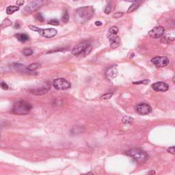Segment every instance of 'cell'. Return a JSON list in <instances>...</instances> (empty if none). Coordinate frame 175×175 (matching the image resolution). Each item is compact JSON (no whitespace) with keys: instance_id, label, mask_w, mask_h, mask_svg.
Listing matches in <instances>:
<instances>
[{"instance_id":"6da1fadb","label":"cell","mask_w":175,"mask_h":175,"mask_svg":"<svg viewBox=\"0 0 175 175\" xmlns=\"http://www.w3.org/2000/svg\"><path fill=\"white\" fill-rule=\"evenodd\" d=\"M32 109V106L31 103L24 100H20L14 104L12 113L17 115H25L28 114Z\"/></svg>"},{"instance_id":"7a4b0ae2","label":"cell","mask_w":175,"mask_h":175,"mask_svg":"<svg viewBox=\"0 0 175 175\" xmlns=\"http://www.w3.org/2000/svg\"><path fill=\"white\" fill-rule=\"evenodd\" d=\"M95 9L92 6H85L78 8L76 11L77 19L81 23H85L92 19Z\"/></svg>"},{"instance_id":"3957f363","label":"cell","mask_w":175,"mask_h":175,"mask_svg":"<svg viewBox=\"0 0 175 175\" xmlns=\"http://www.w3.org/2000/svg\"><path fill=\"white\" fill-rule=\"evenodd\" d=\"M50 0H32L26 6L23 8V14L24 15H29L34 12L36 11L43 6L48 4Z\"/></svg>"},{"instance_id":"277c9868","label":"cell","mask_w":175,"mask_h":175,"mask_svg":"<svg viewBox=\"0 0 175 175\" xmlns=\"http://www.w3.org/2000/svg\"><path fill=\"white\" fill-rule=\"evenodd\" d=\"M127 155L130 156L138 164H142L148 159V155L145 151L140 149H131L127 152Z\"/></svg>"},{"instance_id":"5b68a950","label":"cell","mask_w":175,"mask_h":175,"mask_svg":"<svg viewBox=\"0 0 175 175\" xmlns=\"http://www.w3.org/2000/svg\"><path fill=\"white\" fill-rule=\"evenodd\" d=\"M92 49V46L91 43L89 42H84L78 44L73 49L72 54L74 55H88L91 52Z\"/></svg>"},{"instance_id":"8992f818","label":"cell","mask_w":175,"mask_h":175,"mask_svg":"<svg viewBox=\"0 0 175 175\" xmlns=\"http://www.w3.org/2000/svg\"><path fill=\"white\" fill-rule=\"evenodd\" d=\"M29 28L34 32H36L39 33L41 36L47 38V39H51V38L55 36L58 33L57 30H55L54 28L41 29L34 25H30L29 26Z\"/></svg>"},{"instance_id":"52a82bcc","label":"cell","mask_w":175,"mask_h":175,"mask_svg":"<svg viewBox=\"0 0 175 175\" xmlns=\"http://www.w3.org/2000/svg\"><path fill=\"white\" fill-rule=\"evenodd\" d=\"M53 86L56 90H65L71 88V84L69 81L64 78H58L55 80L53 82Z\"/></svg>"},{"instance_id":"ba28073f","label":"cell","mask_w":175,"mask_h":175,"mask_svg":"<svg viewBox=\"0 0 175 175\" xmlns=\"http://www.w3.org/2000/svg\"><path fill=\"white\" fill-rule=\"evenodd\" d=\"M151 62L155 66H156L158 68H162L165 67L169 64V60L168 58L162 57V56H157L153 58L151 60Z\"/></svg>"},{"instance_id":"9c48e42d","label":"cell","mask_w":175,"mask_h":175,"mask_svg":"<svg viewBox=\"0 0 175 175\" xmlns=\"http://www.w3.org/2000/svg\"><path fill=\"white\" fill-rule=\"evenodd\" d=\"M136 112L141 115H147L152 112V108L147 103H139L136 106Z\"/></svg>"},{"instance_id":"30bf717a","label":"cell","mask_w":175,"mask_h":175,"mask_svg":"<svg viewBox=\"0 0 175 175\" xmlns=\"http://www.w3.org/2000/svg\"><path fill=\"white\" fill-rule=\"evenodd\" d=\"M164 32V28H163L162 26H157V27L154 28L153 30H151L148 34H149V36L151 38H153V39H159V38L163 36Z\"/></svg>"},{"instance_id":"8fae6325","label":"cell","mask_w":175,"mask_h":175,"mask_svg":"<svg viewBox=\"0 0 175 175\" xmlns=\"http://www.w3.org/2000/svg\"><path fill=\"white\" fill-rule=\"evenodd\" d=\"M51 88L50 83H46L45 86H41L40 88H36L32 90H30V92L33 95H43L47 92Z\"/></svg>"},{"instance_id":"7c38bea8","label":"cell","mask_w":175,"mask_h":175,"mask_svg":"<svg viewBox=\"0 0 175 175\" xmlns=\"http://www.w3.org/2000/svg\"><path fill=\"white\" fill-rule=\"evenodd\" d=\"M153 89L157 92H166L168 90L169 86L167 84L163 81H158L152 85Z\"/></svg>"},{"instance_id":"4fadbf2b","label":"cell","mask_w":175,"mask_h":175,"mask_svg":"<svg viewBox=\"0 0 175 175\" xmlns=\"http://www.w3.org/2000/svg\"><path fill=\"white\" fill-rule=\"evenodd\" d=\"M109 40L110 42L111 47L113 49L117 48L121 44V39L116 35H110Z\"/></svg>"},{"instance_id":"5bb4252c","label":"cell","mask_w":175,"mask_h":175,"mask_svg":"<svg viewBox=\"0 0 175 175\" xmlns=\"http://www.w3.org/2000/svg\"><path fill=\"white\" fill-rule=\"evenodd\" d=\"M107 77L109 79H114L118 75V69L116 68V66H111L110 68L107 70V71L106 73Z\"/></svg>"},{"instance_id":"9a60e30c","label":"cell","mask_w":175,"mask_h":175,"mask_svg":"<svg viewBox=\"0 0 175 175\" xmlns=\"http://www.w3.org/2000/svg\"><path fill=\"white\" fill-rule=\"evenodd\" d=\"M13 67L14 71L18 72H25L26 71H28V69L25 66V65H23L22 64L20 63H14L13 65Z\"/></svg>"},{"instance_id":"2e32d148","label":"cell","mask_w":175,"mask_h":175,"mask_svg":"<svg viewBox=\"0 0 175 175\" xmlns=\"http://www.w3.org/2000/svg\"><path fill=\"white\" fill-rule=\"evenodd\" d=\"M14 37L17 38V39L21 43H25L30 39L28 35L25 34H17L14 35Z\"/></svg>"},{"instance_id":"e0dca14e","label":"cell","mask_w":175,"mask_h":175,"mask_svg":"<svg viewBox=\"0 0 175 175\" xmlns=\"http://www.w3.org/2000/svg\"><path fill=\"white\" fill-rule=\"evenodd\" d=\"M140 4H141V0H136V1L133 3V4L131 6L129 9H128L127 13H132L133 11H135L136 10L138 9L140 6Z\"/></svg>"},{"instance_id":"ac0fdd59","label":"cell","mask_w":175,"mask_h":175,"mask_svg":"<svg viewBox=\"0 0 175 175\" xmlns=\"http://www.w3.org/2000/svg\"><path fill=\"white\" fill-rule=\"evenodd\" d=\"M20 7L18 6H8L6 9V13L8 14H12L15 13V12L18 11L19 10Z\"/></svg>"},{"instance_id":"d6986e66","label":"cell","mask_w":175,"mask_h":175,"mask_svg":"<svg viewBox=\"0 0 175 175\" xmlns=\"http://www.w3.org/2000/svg\"><path fill=\"white\" fill-rule=\"evenodd\" d=\"M39 67H40V64L39 63H33L29 65L27 67V69L28 71H34L35 70H36Z\"/></svg>"},{"instance_id":"ffe728a7","label":"cell","mask_w":175,"mask_h":175,"mask_svg":"<svg viewBox=\"0 0 175 175\" xmlns=\"http://www.w3.org/2000/svg\"><path fill=\"white\" fill-rule=\"evenodd\" d=\"M22 54L25 56H30L33 54V50L30 48H25L22 51Z\"/></svg>"},{"instance_id":"44dd1931","label":"cell","mask_w":175,"mask_h":175,"mask_svg":"<svg viewBox=\"0 0 175 175\" xmlns=\"http://www.w3.org/2000/svg\"><path fill=\"white\" fill-rule=\"evenodd\" d=\"M62 20L64 23H67L69 21V13L67 10H65L63 13L62 14Z\"/></svg>"},{"instance_id":"7402d4cb","label":"cell","mask_w":175,"mask_h":175,"mask_svg":"<svg viewBox=\"0 0 175 175\" xmlns=\"http://www.w3.org/2000/svg\"><path fill=\"white\" fill-rule=\"evenodd\" d=\"M122 121L124 124H131L133 122V118L129 117V116H125L122 118Z\"/></svg>"},{"instance_id":"603a6c76","label":"cell","mask_w":175,"mask_h":175,"mask_svg":"<svg viewBox=\"0 0 175 175\" xmlns=\"http://www.w3.org/2000/svg\"><path fill=\"white\" fill-rule=\"evenodd\" d=\"M118 32V28L117 27H114L111 28L109 30V35H116Z\"/></svg>"},{"instance_id":"cb8c5ba5","label":"cell","mask_w":175,"mask_h":175,"mask_svg":"<svg viewBox=\"0 0 175 175\" xmlns=\"http://www.w3.org/2000/svg\"><path fill=\"white\" fill-rule=\"evenodd\" d=\"M112 96H113V92H107L106 93V94H104L103 95H102L101 99L106 100V99H110L112 98Z\"/></svg>"},{"instance_id":"d4e9b609","label":"cell","mask_w":175,"mask_h":175,"mask_svg":"<svg viewBox=\"0 0 175 175\" xmlns=\"http://www.w3.org/2000/svg\"><path fill=\"white\" fill-rule=\"evenodd\" d=\"M59 21L57 19H51V21H49L48 22V24H50V25H55V26H56V25H59Z\"/></svg>"},{"instance_id":"484cf974","label":"cell","mask_w":175,"mask_h":175,"mask_svg":"<svg viewBox=\"0 0 175 175\" xmlns=\"http://www.w3.org/2000/svg\"><path fill=\"white\" fill-rule=\"evenodd\" d=\"M150 80H144L142 81H135V82H133V84H149Z\"/></svg>"},{"instance_id":"4316f807","label":"cell","mask_w":175,"mask_h":175,"mask_svg":"<svg viewBox=\"0 0 175 175\" xmlns=\"http://www.w3.org/2000/svg\"><path fill=\"white\" fill-rule=\"evenodd\" d=\"M36 19L38 20V21H39L40 22H43L45 21V19H44V17L42 15L41 13H39L36 15Z\"/></svg>"},{"instance_id":"83f0119b","label":"cell","mask_w":175,"mask_h":175,"mask_svg":"<svg viewBox=\"0 0 175 175\" xmlns=\"http://www.w3.org/2000/svg\"><path fill=\"white\" fill-rule=\"evenodd\" d=\"M111 11H112V8H111L110 6H107L106 8H105V10H104L105 13L107 14H109L111 13Z\"/></svg>"},{"instance_id":"f1b7e54d","label":"cell","mask_w":175,"mask_h":175,"mask_svg":"<svg viewBox=\"0 0 175 175\" xmlns=\"http://www.w3.org/2000/svg\"><path fill=\"white\" fill-rule=\"evenodd\" d=\"M167 151L168 153H170L173 155H174L175 154V147L173 146V147H171L170 148H168Z\"/></svg>"},{"instance_id":"f546056e","label":"cell","mask_w":175,"mask_h":175,"mask_svg":"<svg viewBox=\"0 0 175 175\" xmlns=\"http://www.w3.org/2000/svg\"><path fill=\"white\" fill-rule=\"evenodd\" d=\"M0 86H1L3 89H4V90H7L8 89V84H6L5 82H1L0 83Z\"/></svg>"},{"instance_id":"4dcf8cb0","label":"cell","mask_w":175,"mask_h":175,"mask_svg":"<svg viewBox=\"0 0 175 175\" xmlns=\"http://www.w3.org/2000/svg\"><path fill=\"white\" fill-rule=\"evenodd\" d=\"M122 15H123V13L118 12V13H116L114 14V18H120Z\"/></svg>"},{"instance_id":"1f68e13d","label":"cell","mask_w":175,"mask_h":175,"mask_svg":"<svg viewBox=\"0 0 175 175\" xmlns=\"http://www.w3.org/2000/svg\"><path fill=\"white\" fill-rule=\"evenodd\" d=\"M23 4H24V1H23V0H17V5L18 6H21Z\"/></svg>"},{"instance_id":"d6a6232c","label":"cell","mask_w":175,"mask_h":175,"mask_svg":"<svg viewBox=\"0 0 175 175\" xmlns=\"http://www.w3.org/2000/svg\"><path fill=\"white\" fill-rule=\"evenodd\" d=\"M20 27H21V24L19 22H17L14 25V28L15 29H19Z\"/></svg>"},{"instance_id":"836d02e7","label":"cell","mask_w":175,"mask_h":175,"mask_svg":"<svg viewBox=\"0 0 175 175\" xmlns=\"http://www.w3.org/2000/svg\"><path fill=\"white\" fill-rule=\"evenodd\" d=\"M95 25L97 26H101V25H102V23L101 21H96Z\"/></svg>"},{"instance_id":"e575fe53","label":"cell","mask_w":175,"mask_h":175,"mask_svg":"<svg viewBox=\"0 0 175 175\" xmlns=\"http://www.w3.org/2000/svg\"><path fill=\"white\" fill-rule=\"evenodd\" d=\"M125 1L129 2H134L135 1H136V0H125Z\"/></svg>"},{"instance_id":"d590c367","label":"cell","mask_w":175,"mask_h":175,"mask_svg":"<svg viewBox=\"0 0 175 175\" xmlns=\"http://www.w3.org/2000/svg\"><path fill=\"white\" fill-rule=\"evenodd\" d=\"M75 2H79V1H81V0H74Z\"/></svg>"}]
</instances>
